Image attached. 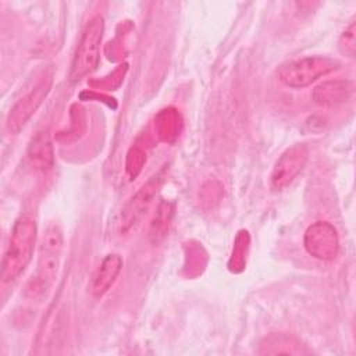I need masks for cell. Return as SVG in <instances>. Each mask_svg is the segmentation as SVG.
I'll use <instances>...</instances> for the list:
<instances>
[{
    "mask_svg": "<svg viewBox=\"0 0 356 356\" xmlns=\"http://www.w3.org/2000/svg\"><path fill=\"white\" fill-rule=\"evenodd\" d=\"M51 82V76L42 79L31 92H28L11 107L6 124L10 134H18L28 122V120L36 113V110L40 107V104L49 95Z\"/></svg>",
    "mask_w": 356,
    "mask_h": 356,
    "instance_id": "cell-7",
    "label": "cell"
},
{
    "mask_svg": "<svg viewBox=\"0 0 356 356\" xmlns=\"http://www.w3.org/2000/svg\"><path fill=\"white\" fill-rule=\"evenodd\" d=\"M222 195V188L217 181H209L202 188V202L204 204L213 206L214 203H218L220 197Z\"/></svg>",
    "mask_w": 356,
    "mask_h": 356,
    "instance_id": "cell-17",
    "label": "cell"
},
{
    "mask_svg": "<svg viewBox=\"0 0 356 356\" xmlns=\"http://www.w3.org/2000/svg\"><path fill=\"white\" fill-rule=\"evenodd\" d=\"M26 156L29 163L40 171H49L54 164L53 143L47 131L38 132L29 142Z\"/></svg>",
    "mask_w": 356,
    "mask_h": 356,
    "instance_id": "cell-11",
    "label": "cell"
},
{
    "mask_svg": "<svg viewBox=\"0 0 356 356\" xmlns=\"http://www.w3.org/2000/svg\"><path fill=\"white\" fill-rule=\"evenodd\" d=\"M303 246L306 252L317 260H334L339 250L338 232L328 221H316L305 231Z\"/></svg>",
    "mask_w": 356,
    "mask_h": 356,
    "instance_id": "cell-5",
    "label": "cell"
},
{
    "mask_svg": "<svg viewBox=\"0 0 356 356\" xmlns=\"http://www.w3.org/2000/svg\"><path fill=\"white\" fill-rule=\"evenodd\" d=\"M249 248H250L249 232L246 229H239L235 236V241H234L231 257L228 260V270L231 273L239 274L245 270L246 261H248V254H249Z\"/></svg>",
    "mask_w": 356,
    "mask_h": 356,
    "instance_id": "cell-13",
    "label": "cell"
},
{
    "mask_svg": "<svg viewBox=\"0 0 356 356\" xmlns=\"http://www.w3.org/2000/svg\"><path fill=\"white\" fill-rule=\"evenodd\" d=\"M103 32L104 18L97 14L88 21L74 53L70 70V78L72 81H79L90 74L93 70H96L100 58Z\"/></svg>",
    "mask_w": 356,
    "mask_h": 356,
    "instance_id": "cell-3",
    "label": "cell"
},
{
    "mask_svg": "<svg viewBox=\"0 0 356 356\" xmlns=\"http://www.w3.org/2000/svg\"><path fill=\"white\" fill-rule=\"evenodd\" d=\"M145 161H146V154L142 147L132 146L128 150L127 160H125V171H127L129 179H135L140 174Z\"/></svg>",
    "mask_w": 356,
    "mask_h": 356,
    "instance_id": "cell-15",
    "label": "cell"
},
{
    "mask_svg": "<svg viewBox=\"0 0 356 356\" xmlns=\"http://www.w3.org/2000/svg\"><path fill=\"white\" fill-rule=\"evenodd\" d=\"M353 92V85L349 81H324L313 89V100L323 107H334L346 103Z\"/></svg>",
    "mask_w": 356,
    "mask_h": 356,
    "instance_id": "cell-10",
    "label": "cell"
},
{
    "mask_svg": "<svg viewBox=\"0 0 356 356\" xmlns=\"http://www.w3.org/2000/svg\"><path fill=\"white\" fill-rule=\"evenodd\" d=\"M341 64L327 56H309L281 65L280 81L289 88H305L321 76L337 71Z\"/></svg>",
    "mask_w": 356,
    "mask_h": 356,
    "instance_id": "cell-4",
    "label": "cell"
},
{
    "mask_svg": "<svg viewBox=\"0 0 356 356\" xmlns=\"http://www.w3.org/2000/svg\"><path fill=\"white\" fill-rule=\"evenodd\" d=\"M161 185V177L160 174L153 177L150 181H147L124 206L121 211V220H120V229L121 232L129 231L134 225L138 224V221L142 218L145 211L149 209L153 197L156 196L159 188Z\"/></svg>",
    "mask_w": 356,
    "mask_h": 356,
    "instance_id": "cell-8",
    "label": "cell"
},
{
    "mask_svg": "<svg viewBox=\"0 0 356 356\" xmlns=\"http://www.w3.org/2000/svg\"><path fill=\"white\" fill-rule=\"evenodd\" d=\"M38 236V225L32 216L24 214L13 225L10 241L1 261V278L10 282L18 278L32 260Z\"/></svg>",
    "mask_w": 356,
    "mask_h": 356,
    "instance_id": "cell-1",
    "label": "cell"
},
{
    "mask_svg": "<svg viewBox=\"0 0 356 356\" xmlns=\"http://www.w3.org/2000/svg\"><path fill=\"white\" fill-rule=\"evenodd\" d=\"M122 268V259L117 253L107 254L89 281V291L95 298H102L117 281Z\"/></svg>",
    "mask_w": 356,
    "mask_h": 356,
    "instance_id": "cell-9",
    "label": "cell"
},
{
    "mask_svg": "<svg viewBox=\"0 0 356 356\" xmlns=\"http://www.w3.org/2000/svg\"><path fill=\"white\" fill-rule=\"evenodd\" d=\"M154 131L160 140L174 142L182 131V118L177 108L167 107L157 113L154 118Z\"/></svg>",
    "mask_w": 356,
    "mask_h": 356,
    "instance_id": "cell-12",
    "label": "cell"
},
{
    "mask_svg": "<svg viewBox=\"0 0 356 356\" xmlns=\"http://www.w3.org/2000/svg\"><path fill=\"white\" fill-rule=\"evenodd\" d=\"M309 159V149L303 143H295L288 147L280 159L275 161L271 175L270 185L274 191H282L302 172Z\"/></svg>",
    "mask_w": 356,
    "mask_h": 356,
    "instance_id": "cell-6",
    "label": "cell"
},
{
    "mask_svg": "<svg viewBox=\"0 0 356 356\" xmlns=\"http://www.w3.org/2000/svg\"><path fill=\"white\" fill-rule=\"evenodd\" d=\"M63 252V231L57 224H50L42 238L36 273L32 280V295L46 293L54 284Z\"/></svg>",
    "mask_w": 356,
    "mask_h": 356,
    "instance_id": "cell-2",
    "label": "cell"
},
{
    "mask_svg": "<svg viewBox=\"0 0 356 356\" xmlns=\"http://www.w3.org/2000/svg\"><path fill=\"white\" fill-rule=\"evenodd\" d=\"M339 51L348 57H355L356 53V24L350 22L349 26L342 32L338 40Z\"/></svg>",
    "mask_w": 356,
    "mask_h": 356,
    "instance_id": "cell-16",
    "label": "cell"
},
{
    "mask_svg": "<svg viewBox=\"0 0 356 356\" xmlns=\"http://www.w3.org/2000/svg\"><path fill=\"white\" fill-rule=\"evenodd\" d=\"M172 204L170 202H160L159 207H157V211L150 222V231H149V235H150V239L153 243H157L160 242L167 231H168V227H170V222H171V217H172Z\"/></svg>",
    "mask_w": 356,
    "mask_h": 356,
    "instance_id": "cell-14",
    "label": "cell"
}]
</instances>
